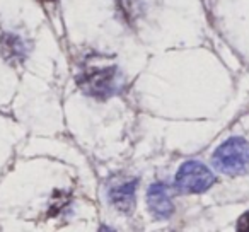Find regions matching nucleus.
Returning <instances> with one entry per match:
<instances>
[{
	"label": "nucleus",
	"mask_w": 249,
	"mask_h": 232,
	"mask_svg": "<svg viewBox=\"0 0 249 232\" xmlns=\"http://www.w3.org/2000/svg\"><path fill=\"white\" fill-rule=\"evenodd\" d=\"M147 205H149V210L152 212V215L157 218H169L174 212L169 193H167V188L162 183H154L149 188Z\"/></svg>",
	"instance_id": "obj_4"
},
{
	"label": "nucleus",
	"mask_w": 249,
	"mask_h": 232,
	"mask_svg": "<svg viewBox=\"0 0 249 232\" xmlns=\"http://www.w3.org/2000/svg\"><path fill=\"white\" fill-rule=\"evenodd\" d=\"M217 181L215 174L208 169L205 164L198 161H186L183 166L178 169L174 178V186L181 193H203L208 188H212Z\"/></svg>",
	"instance_id": "obj_3"
},
{
	"label": "nucleus",
	"mask_w": 249,
	"mask_h": 232,
	"mask_svg": "<svg viewBox=\"0 0 249 232\" xmlns=\"http://www.w3.org/2000/svg\"><path fill=\"white\" fill-rule=\"evenodd\" d=\"M99 232H114V231H113V229H109V227H101Z\"/></svg>",
	"instance_id": "obj_8"
},
{
	"label": "nucleus",
	"mask_w": 249,
	"mask_h": 232,
	"mask_svg": "<svg viewBox=\"0 0 249 232\" xmlns=\"http://www.w3.org/2000/svg\"><path fill=\"white\" fill-rule=\"evenodd\" d=\"M212 161L220 173L231 176L244 173L249 167V142L242 137H232L215 150Z\"/></svg>",
	"instance_id": "obj_2"
},
{
	"label": "nucleus",
	"mask_w": 249,
	"mask_h": 232,
	"mask_svg": "<svg viewBox=\"0 0 249 232\" xmlns=\"http://www.w3.org/2000/svg\"><path fill=\"white\" fill-rule=\"evenodd\" d=\"M137 179H128L121 184H114L109 190V198L116 208L123 212H128L135 200Z\"/></svg>",
	"instance_id": "obj_6"
},
{
	"label": "nucleus",
	"mask_w": 249,
	"mask_h": 232,
	"mask_svg": "<svg viewBox=\"0 0 249 232\" xmlns=\"http://www.w3.org/2000/svg\"><path fill=\"white\" fill-rule=\"evenodd\" d=\"M41 2H45V4H53V2H56V0H41Z\"/></svg>",
	"instance_id": "obj_9"
},
{
	"label": "nucleus",
	"mask_w": 249,
	"mask_h": 232,
	"mask_svg": "<svg viewBox=\"0 0 249 232\" xmlns=\"http://www.w3.org/2000/svg\"><path fill=\"white\" fill-rule=\"evenodd\" d=\"M235 232H249V210L239 217L237 224H235Z\"/></svg>",
	"instance_id": "obj_7"
},
{
	"label": "nucleus",
	"mask_w": 249,
	"mask_h": 232,
	"mask_svg": "<svg viewBox=\"0 0 249 232\" xmlns=\"http://www.w3.org/2000/svg\"><path fill=\"white\" fill-rule=\"evenodd\" d=\"M79 87L89 96L96 99H107L120 92L121 89V73L114 65H87L82 69L80 75L77 77Z\"/></svg>",
	"instance_id": "obj_1"
},
{
	"label": "nucleus",
	"mask_w": 249,
	"mask_h": 232,
	"mask_svg": "<svg viewBox=\"0 0 249 232\" xmlns=\"http://www.w3.org/2000/svg\"><path fill=\"white\" fill-rule=\"evenodd\" d=\"M0 50L5 60H9L11 63H21L28 56L29 45L19 35L4 33L0 36Z\"/></svg>",
	"instance_id": "obj_5"
}]
</instances>
